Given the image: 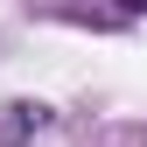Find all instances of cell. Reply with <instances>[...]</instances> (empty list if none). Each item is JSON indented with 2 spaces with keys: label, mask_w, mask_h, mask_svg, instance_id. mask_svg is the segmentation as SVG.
<instances>
[{
  "label": "cell",
  "mask_w": 147,
  "mask_h": 147,
  "mask_svg": "<svg viewBox=\"0 0 147 147\" xmlns=\"http://www.w3.org/2000/svg\"><path fill=\"white\" fill-rule=\"evenodd\" d=\"M119 7H133V14H140V7H147V0H119Z\"/></svg>",
  "instance_id": "cell-1"
}]
</instances>
